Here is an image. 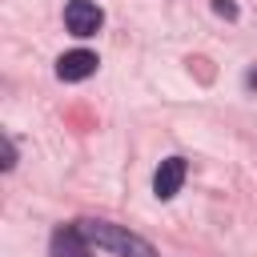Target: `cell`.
<instances>
[{"mask_svg": "<svg viewBox=\"0 0 257 257\" xmlns=\"http://www.w3.org/2000/svg\"><path fill=\"white\" fill-rule=\"evenodd\" d=\"M80 233L88 237V245L116 253V257H161V249H153L145 237H137V233H128L124 225H112V221H80Z\"/></svg>", "mask_w": 257, "mask_h": 257, "instance_id": "obj_1", "label": "cell"}, {"mask_svg": "<svg viewBox=\"0 0 257 257\" xmlns=\"http://www.w3.org/2000/svg\"><path fill=\"white\" fill-rule=\"evenodd\" d=\"M64 24H68L72 36H96L100 24H104V12L92 0H68L64 4Z\"/></svg>", "mask_w": 257, "mask_h": 257, "instance_id": "obj_2", "label": "cell"}, {"mask_svg": "<svg viewBox=\"0 0 257 257\" xmlns=\"http://www.w3.org/2000/svg\"><path fill=\"white\" fill-rule=\"evenodd\" d=\"M185 173H189L185 157H165V161L157 165V173H153V193H157L161 201H173V197L181 193V185H185Z\"/></svg>", "mask_w": 257, "mask_h": 257, "instance_id": "obj_3", "label": "cell"}, {"mask_svg": "<svg viewBox=\"0 0 257 257\" xmlns=\"http://www.w3.org/2000/svg\"><path fill=\"white\" fill-rule=\"evenodd\" d=\"M48 257H92L88 237L80 233V225H60L48 241Z\"/></svg>", "mask_w": 257, "mask_h": 257, "instance_id": "obj_4", "label": "cell"}, {"mask_svg": "<svg viewBox=\"0 0 257 257\" xmlns=\"http://www.w3.org/2000/svg\"><path fill=\"white\" fill-rule=\"evenodd\" d=\"M92 72H96V52H88V48H72V52H64L56 60L60 80H88Z\"/></svg>", "mask_w": 257, "mask_h": 257, "instance_id": "obj_5", "label": "cell"}, {"mask_svg": "<svg viewBox=\"0 0 257 257\" xmlns=\"http://www.w3.org/2000/svg\"><path fill=\"white\" fill-rule=\"evenodd\" d=\"M8 169H16V141L12 137H4V173Z\"/></svg>", "mask_w": 257, "mask_h": 257, "instance_id": "obj_6", "label": "cell"}, {"mask_svg": "<svg viewBox=\"0 0 257 257\" xmlns=\"http://www.w3.org/2000/svg\"><path fill=\"white\" fill-rule=\"evenodd\" d=\"M213 12H217V16H229V20H233V16H237V4H229V0H213Z\"/></svg>", "mask_w": 257, "mask_h": 257, "instance_id": "obj_7", "label": "cell"}, {"mask_svg": "<svg viewBox=\"0 0 257 257\" xmlns=\"http://www.w3.org/2000/svg\"><path fill=\"white\" fill-rule=\"evenodd\" d=\"M245 84H249V88H257V68H253V72L245 76Z\"/></svg>", "mask_w": 257, "mask_h": 257, "instance_id": "obj_8", "label": "cell"}]
</instances>
